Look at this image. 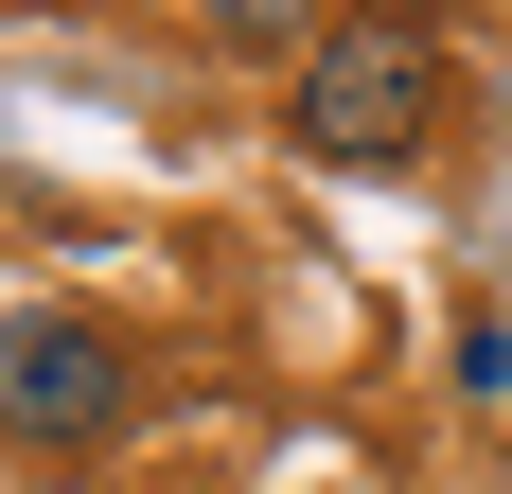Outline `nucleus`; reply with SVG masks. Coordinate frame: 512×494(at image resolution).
I'll list each match as a JSON object with an SVG mask.
<instances>
[{
  "instance_id": "nucleus-1",
  "label": "nucleus",
  "mask_w": 512,
  "mask_h": 494,
  "mask_svg": "<svg viewBox=\"0 0 512 494\" xmlns=\"http://www.w3.org/2000/svg\"><path fill=\"white\" fill-rule=\"evenodd\" d=\"M283 124H301V159H336V177H407L424 124H442V36L424 18H318V53L283 71Z\"/></svg>"
},
{
  "instance_id": "nucleus-2",
  "label": "nucleus",
  "mask_w": 512,
  "mask_h": 494,
  "mask_svg": "<svg viewBox=\"0 0 512 494\" xmlns=\"http://www.w3.org/2000/svg\"><path fill=\"white\" fill-rule=\"evenodd\" d=\"M0 442L18 459H106L124 442V336L36 300V318H0Z\"/></svg>"
},
{
  "instance_id": "nucleus-3",
  "label": "nucleus",
  "mask_w": 512,
  "mask_h": 494,
  "mask_svg": "<svg viewBox=\"0 0 512 494\" xmlns=\"http://www.w3.org/2000/svg\"><path fill=\"white\" fill-rule=\"evenodd\" d=\"M212 53H283V71H301L318 18H301V0H212Z\"/></svg>"
},
{
  "instance_id": "nucleus-4",
  "label": "nucleus",
  "mask_w": 512,
  "mask_h": 494,
  "mask_svg": "<svg viewBox=\"0 0 512 494\" xmlns=\"http://www.w3.org/2000/svg\"><path fill=\"white\" fill-rule=\"evenodd\" d=\"M442 389H460V406H512V318H460V336H442Z\"/></svg>"
},
{
  "instance_id": "nucleus-5",
  "label": "nucleus",
  "mask_w": 512,
  "mask_h": 494,
  "mask_svg": "<svg viewBox=\"0 0 512 494\" xmlns=\"http://www.w3.org/2000/svg\"><path fill=\"white\" fill-rule=\"evenodd\" d=\"M301 494H336V477H301Z\"/></svg>"
}]
</instances>
